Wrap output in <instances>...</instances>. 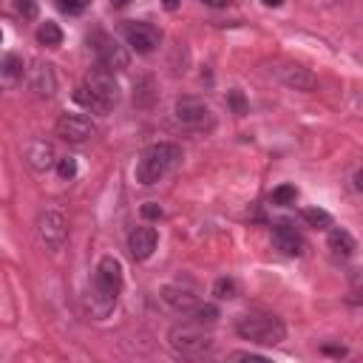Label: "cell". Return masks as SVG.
<instances>
[{
	"label": "cell",
	"instance_id": "cell-30",
	"mask_svg": "<svg viewBox=\"0 0 363 363\" xmlns=\"http://www.w3.org/2000/svg\"><path fill=\"white\" fill-rule=\"evenodd\" d=\"M230 357H233V360H264V357L255 354V352H233Z\"/></svg>",
	"mask_w": 363,
	"mask_h": 363
},
{
	"label": "cell",
	"instance_id": "cell-4",
	"mask_svg": "<svg viewBox=\"0 0 363 363\" xmlns=\"http://www.w3.org/2000/svg\"><path fill=\"white\" fill-rule=\"evenodd\" d=\"M82 88L91 94V99H94V111H96V113H108V111L119 102V96H122L119 82L113 79V71H108V68H102V65H96V68L88 71Z\"/></svg>",
	"mask_w": 363,
	"mask_h": 363
},
{
	"label": "cell",
	"instance_id": "cell-35",
	"mask_svg": "<svg viewBox=\"0 0 363 363\" xmlns=\"http://www.w3.org/2000/svg\"><path fill=\"white\" fill-rule=\"evenodd\" d=\"M284 0H264V6H272V9H278Z\"/></svg>",
	"mask_w": 363,
	"mask_h": 363
},
{
	"label": "cell",
	"instance_id": "cell-12",
	"mask_svg": "<svg viewBox=\"0 0 363 363\" xmlns=\"http://www.w3.org/2000/svg\"><path fill=\"white\" fill-rule=\"evenodd\" d=\"M28 88H31L34 96H40V99L54 96V91H57L54 65H48V62H34L31 71H28Z\"/></svg>",
	"mask_w": 363,
	"mask_h": 363
},
{
	"label": "cell",
	"instance_id": "cell-20",
	"mask_svg": "<svg viewBox=\"0 0 363 363\" xmlns=\"http://www.w3.org/2000/svg\"><path fill=\"white\" fill-rule=\"evenodd\" d=\"M0 74H6L9 79H20V77L26 74V62H23V57L14 54V51L3 54V60H0Z\"/></svg>",
	"mask_w": 363,
	"mask_h": 363
},
{
	"label": "cell",
	"instance_id": "cell-15",
	"mask_svg": "<svg viewBox=\"0 0 363 363\" xmlns=\"http://www.w3.org/2000/svg\"><path fill=\"white\" fill-rule=\"evenodd\" d=\"M26 159H28V164H31L34 170H48V167L54 164V147H51V142H45V139H31V142L26 145Z\"/></svg>",
	"mask_w": 363,
	"mask_h": 363
},
{
	"label": "cell",
	"instance_id": "cell-24",
	"mask_svg": "<svg viewBox=\"0 0 363 363\" xmlns=\"http://www.w3.org/2000/svg\"><path fill=\"white\" fill-rule=\"evenodd\" d=\"M295 199H298L295 184H281V187L272 190V201H275V204H292Z\"/></svg>",
	"mask_w": 363,
	"mask_h": 363
},
{
	"label": "cell",
	"instance_id": "cell-22",
	"mask_svg": "<svg viewBox=\"0 0 363 363\" xmlns=\"http://www.w3.org/2000/svg\"><path fill=\"white\" fill-rule=\"evenodd\" d=\"M301 218H303L309 227H315V230H318V227L323 230V227H329V224H332V216H329L326 210H318V207H306V210L301 213Z\"/></svg>",
	"mask_w": 363,
	"mask_h": 363
},
{
	"label": "cell",
	"instance_id": "cell-7",
	"mask_svg": "<svg viewBox=\"0 0 363 363\" xmlns=\"http://www.w3.org/2000/svg\"><path fill=\"white\" fill-rule=\"evenodd\" d=\"M37 235L48 250H62L68 241V218L60 210H45L37 218Z\"/></svg>",
	"mask_w": 363,
	"mask_h": 363
},
{
	"label": "cell",
	"instance_id": "cell-25",
	"mask_svg": "<svg viewBox=\"0 0 363 363\" xmlns=\"http://www.w3.org/2000/svg\"><path fill=\"white\" fill-rule=\"evenodd\" d=\"M57 173H60V179H74L77 176V159L74 156L57 159Z\"/></svg>",
	"mask_w": 363,
	"mask_h": 363
},
{
	"label": "cell",
	"instance_id": "cell-10",
	"mask_svg": "<svg viewBox=\"0 0 363 363\" xmlns=\"http://www.w3.org/2000/svg\"><path fill=\"white\" fill-rule=\"evenodd\" d=\"M94 51H96V65H102V68H108V71H113V74H116V71H125L128 62H130L125 45H119L113 37H105V34L96 37Z\"/></svg>",
	"mask_w": 363,
	"mask_h": 363
},
{
	"label": "cell",
	"instance_id": "cell-6",
	"mask_svg": "<svg viewBox=\"0 0 363 363\" xmlns=\"http://www.w3.org/2000/svg\"><path fill=\"white\" fill-rule=\"evenodd\" d=\"M176 119L190 128V130H204L213 128V111L204 99L199 96H179L176 99Z\"/></svg>",
	"mask_w": 363,
	"mask_h": 363
},
{
	"label": "cell",
	"instance_id": "cell-9",
	"mask_svg": "<svg viewBox=\"0 0 363 363\" xmlns=\"http://www.w3.org/2000/svg\"><path fill=\"white\" fill-rule=\"evenodd\" d=\"M94 130H96V128H94V122H91L85 113H62V116L54 122V133H57L60 139H65V142H74V145L91 139Z\"/></svg>",
	"mask_w": 363,
	"mask_h": 363
},
{
	"label": "cell",
	"instance_id": "cell-27",
	"mask_svg": "<svg viewBox=\"0 0 363 363\" xmlns=\"http://www.w3.org/2000/svg\"><path fill=\"white\" fill-rule=\"evenodd\" d=\"M14 9H17V14L26 17V20H34V17H37V3H34V0H17Z\"/></svg>",
	"mask_w": 363,
	"mask_h": 363
},
{
	"label": "cell",
	"instance_id": "cell-17",
	"mask_svg": "<svg viewBox=\"0 0 363 363\" xmlns=\"http://www.w3.org/2000/svg\"><path fill=\"white\" fill-rule=\"evenodd\" d=\"M156 96H159V88H156L153 77H139L133 82V105L136 108H153Z\"/></svg>",
	"mask_w": 363,
	"mask_h": 363
},
{
	"label": "cell",
	"instance_id": "cell-19",
	"mask_svg": "<svg viewBox=\"0 0 363 363\" xmlns=\"http://www.w3.org/2000/svg\"><path fill=\"white\" fill-rule=\"evenodd\" d=\"M37 40H40V45H45V48H57V45L62 43V28H60L57 23L45 20V23L37 28Z\"/></svg>",
	"mask_w": 363,
	"mask_h": 363
},
{
	"label": "cell",
	"instance_id": "cell-14",
	"mask_svg": "<svg viewBox=\"0 0 363 363\" xmlns=\"http://www.w3.org/2000/svg\"><path fill=\"white\" fill-rule=\"evenodd\" d=\"M272 244L284 252V255H301L303 252V238H301V233L295 230V227H289V224H275L272 227Z\"/></svg>",
	"mask_w": 363,
	"mask_h": 363
},
{
	"label": "cell",
	"instance_id": "cell-32",
	"mask_svg": "<svg viewBox=\"0 0 363 363\" xmlns=\"http://www.w3.org/2000/svg\"><path fill=\"white\" fill-rule=\"evenodd\" d=\"M179 3H182V0H162V6H164L167 11H176V9H179Z\"/></svg>",
	"mask_w": 363,
	"mask_h": 363
},
{
	"label": "cell",
	"instance_id": "cell-36",
	"mask_svg": "<svg viewBox=\"0 0 363 363\" xmlns=\"http://www.w3.org/2000/svg\"><path fill=\"white\" fill-rule=\"evenodd\" d=\"M0 43H3V31H0Z\"/></svg>",
	"mask_w": 363,
	"mask_h": 363
},
{
	"label": "cell",
	"instance_id": "cell-1",
	"mask_svg": "<svg viewBox=\"0 0 363 363\" xmlns=\"http://www.w3.org/2000/svg\"><path fill=\"white\" fill-rule=\"evenodd\" d=\"M122 284H125V275H122L119 258L102 255L99 264H96L91 289H88V309L96 320H102L113 312V306L119 301V292H122Z\"/></svg>",
	"mask_w": 363,
	"mask_h": 363
},
{
	"label": "cell",
	"instance_id": "cell-33",
	"mask_svg": "<svg viewBox=\"0 0 363 363\" xmlns=\"http://www.w3.org/2000/svg\"><path fill=\"white\" fill-rule=\"evenodd\" d=\"M201 3H207V6H216V9H218V6H227V0H201Z\"/></svg>",
	"mask_w": 363,
	"mask_h": 363
},
{
	"label": "cell",
	"instance_id": "cell-5",
	"mask_svg": "<svg viewBox=\"0 0 363 363\" xmlns=\"http://www.w3.org/2000/svg\"><path fill=\"white\" fill-rule=\"evenodd\" d=\"M167 340H170V346L179 354H201V352H207L213 346V337L199 323H179V326H173Z\"/></svg>",
	"mask_w": 363,
	"mask_h": 363
},
{
	"label": "cell",
	"instance_id": "cell-11",
	"mask_svg": "<svg viewBox=\"0 0 363 363\" xmlns=\"http://www.w3.org/2000/svg\"><path fill=\"white\" fill-rule=\"evenodd\" d=\"M156 244H159V233L153 227H147V224L133 227L130 235H128V250H130L133 261H147L153 255Z\"/></svg>",
	"mask_w": 363,
	"mask_h": 363
},
{
	"label": "cell",
	"instance_id": "cell-34",
	"mask_svg": "<svg viewBox=\"0 0 363 363\" xmlns=\"http://www.w3.org/2000/svg\"><path fill=\"white\" fill-rule=\"evenodd\" d=\"M130 0H111V6H116V9H122V6H128Z\"/></svg>",
	"mask_w": 363,
	"mask_h": 363
},
{
	"label": "cell",
	"instance_id": "cell-3",
	"mask_svg": "<svg viewBox=\"0 0 363 363\" xmlns=\"http://www.w3.org/2000/svg\"><path fill=\"white\" fill-rule=\"evenodd\" d=\"M235 332L244 340L258 343V346H278L286 337L284 320L272 312H247V315H241L238 323H235Z\"/></svg>",
	"mask_w": 363,
	"mask_h": 363
},
{
	"label": "cell",
	"instance_id": "cell-18",
	"mask_svg": "<svg viewBox=\"0 0 363 363\" xmlns=\"http://www.w3.org/2000/svg\"><path fill=\"white\" fill-rule=\"evenodd\" d=\"M329 250H332L335 255H340V258H349V255L357 250V244H354L352 233H346V230L335 227V230L329 233Z\"/></svg>",
	"mask_w": 363,
	"mask_h": 363
},
{
	"label": "cell",
	"instance_id": "cell-26",
	"mask_svg": "<svg viewBox=\"0 0 363 363\" xmlns=\"http://www.w3.org/2000/svg\"><path fill=\"white\" fill-rule=\"evenodd\" d=\"M85 6H88V0H57V9L65 14H79V11H85Z\"/></svg>",
	"mask_w": 363,
	"mask_h": 363
},
{
	"label": "cell",
	"instance_id": "cell-2",
	"mask_svg": "<svg viewBox=\"0 0 363 363\" xmlns=\"http://www.w3.org/2000/svg\"><path fill=\"white\" fill-rule=\"evenodd\" d=\"M182 162V147L173 145V142H156V145H147L136 162V182L150 187L156 182H162L176 164Z\"/></svg>",
	"mask_w": 363,
	"mask_h": 363
},
{
	"label": "cell",
	"instance_id": "cell-23",
	"mask_svg": "<svg viewBox=\"0 0 363 363\" xmlns=\"http://www.w3.org/2000/svg\"><path fill=\"white\" fill-rule=\"evenodd\" d=\"M213 292H216V298L230 301V298H235V295H238V286H235V281H233V278H218V281L213 284Z\"/></svg>",
	"mask_w": 363,
	"mask_h": 363
},
{
	"label": "cell",
	"instance_id": "cell-29",
	"mask_svg": "<svg viewBox=\"0 0 363 363\" xmlns=\"http://www.w3.org/2000/svg\"><path fill=\"white\" fill-rule=\"evenodd\" d=\"M230 102H233L235 113H244V111H247V105H244V96H241V91H238V88H235V91H230Z\"/></svg>",
	"mask_w": 363,
	"mask_h": 363
},
{
	"label": "cell",
	"instance_id": "cell-16",
	"mask_svg": "<svg viewBox=\"0 0 363 363\" xmlns=\"http://www.w3.org/2000/svg\"><path fill=\"white\" fill-rule=\"evenodd\" d=\"M162 301L167 303V306H173V309H179V312H187V309H193L199 301H196V295L190 292V289H184V286H162Z\"/></svg>",
	"mask_w": 363,
	"mask_h": 363
},
{
	"label": "cell",
	"instance_id": "cell-8",
	"mask_svg": "<svg viewBox=\"0 0 363 363\" xmlns=\"http://www.w3.org/2000/svg\"><path fill=\"white\" fill-rule=\"evenodd\" d=\"M125 40L136 54H150L156 51V45L162 43V31L153 23H142V20H130L125 26Z\"/></svg>",
	"mask_w": 363,
	"mask_h": 363
},
{
	"label": "cell",
	"instance_id": "cell-21",
	"mask_svg": "<svg viewBox=\"0 0 363 363\" xmlns=\"http://www.w3.org/2000/svg\"><path fill=\"white\" fill-rule=\"evenodd\" d=\"M187 312H190V320L199 323V326H213V323L218 320V309H216L213 303H196V306L187 309Z\"/></svg>",
	"mask_w": 363,
	"mask_h": 363
},
{
	"label": "cell",
	"instance_id": "cell-13",
	"mask_svg": "<svg viewBox=\"0 0 363 363\" xmlns=\"http://www.w3.org/2000/svg\"><path fill=\"white\" fill-rule=\"evenodd\" d=\"M278 77L284 85H289L295 91H315L318 88V77L306 65H298V62H284L278 68Z\"/></svg>",
	"mask_w": 363,
	"mask_h": 363
},
{
	"label": "cell",
	"instance_id": "cell-28",
	"mask_svg": "<svg viewBox=\"0 0 363 363\" xmlns=\"http://www.w3.org/2000/svg\"><path fill=\"white\" fill-rule=\"evenodd\" d=\"M142 216H145V218H162V207H159L156 201H145V204H142Z\"/></svg>",
	"mask_w": 363,
	"mask_h": 363
},
{
	"label": "cell",
	"instance_id": "cell-31",
	"mask_svg": "<svg viewBox=\"0 0 363 363\" xmlns=\"http://www.w3.org/2000/svg\"><path fill=\"white\" fill-rule=\"evenodd\" d=\"M323 352H326V354H337V357H343V354H346V349H343V346H340V349H337V346H323Z\"/></svg>",
	"mask_w": 363,
	"mask_h": 363
}]
</instances>
